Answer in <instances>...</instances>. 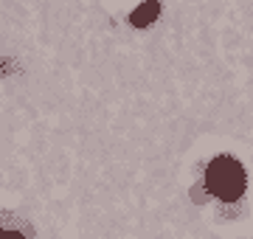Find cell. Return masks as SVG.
Masks as SVG:
<instances>
[{
	"label": "cell",
	"instance_id": "1",
	"mask_svg": "<svg viewBox=\"0 0 253 239\" xmlns=\"http://www.w3.org/2000/svg\"><path fill=\"white\" fill-rule=\"evenodd\" d=\"M206 186H208V192L214 197H219V200H225V202L239 200L245 192V172L239 166V160H234V158L211 160L208 172H206Z\"/></svg>",
	"mask_w": 253,
	"mask_h": 239
},
{
	"label": "cell",
	"instance_id": "2",
	"mask_svg": "<svg viewBox=\"0 0 253 239\" xmlns=\"http://www.w3.org/2000/svg\"><path fill=\"white\" fill-rule=\"evenodd\" d=\"M158 14H161V0H144V3L132 11L129 20H132V26L144 28V26H149L152 20H158Z\"/></svg>",
	"mask_w": 253,
	"mask_h": 239
},
{
	"label": "cell",
	"instance_id": "3",
	"mask_svg": "<svg viewBox=\"0 0 253 239\" xmlns=\"http://www.w3.org/2000/svg\"><path fill=\"white\" fill-rule=\"evenodd\" d=\"M0 239H23V237L14 234V231H0Z\"/></svg>",
	"mask_w": 253,
	"mask_h": 239
}]
</instances>
